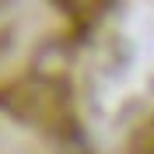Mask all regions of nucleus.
<instances>
[{"label": "nucleus", "mask_w": 154, "mask_h": 154, "mask_svg": "<svg viewBox=\"0 0 154 154\" xmlns=\"http://www.w3.org/2000/svg\"><path fill=\"white\" fill-rule=\"evenodd\" d=\"M0 154H88L56 56L0 35Z\"/></svg>", "instance_id": "f257e3e1"}, {"label": "nucleus", "mask_w": 154, "mask_h": 154, "mask_svg": "<svg viewBox=\"0 0 154 154\" xmlns=\"http://www.w3.org/2000/svg\"><path fill=\"white\" fill-rule=\"evenodd\" d=\"M126 154H154V105L140 116V123L133 126L130 137V151Z\"/></svg>", "instance_id": "f03ea898"}]
</instances>
